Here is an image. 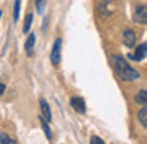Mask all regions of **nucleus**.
<instances>
[{
    "label": "nucleus",
    "mask_w": 147,
    "mask_h": 144,
    "mask_svg": "<svg viewBox=\"0 0 147 144\" xmlns=\"http://www.w3.org/2000/svg\"><path fill=\"white\" fill-rule=\"evenodd\" d=\"M45 8H46V0H36V11L40 14L45 11Z\"/></svg>",
    "instance_id": "2eb2a0df"
},
{
    "label": "nucleus",
    "mask_w": 147,
    "mask_h": 144,
    "mask_svg": "<svg viewBox=\"0 0 147 144\" xmlns=\"http://www.w3.org/2000/svg\"><path fill=\"white\" fill-rule=\"evenodd\" d=\"M0 144H18V143L11 136H8L7 133H2L0 135Z\"/></svg>",
    "instance_id": "9b49d317"
},
{
    "label": "nucleus",
    "mask_w": 147,
    "mask_h": 144,
    "mask_svg": "<svg viewBox=\"0 0 147 144\" xmlns=\"http://www.w3.org/2000/svg\"><path fill=\"white\" fill-rule=\"evenodd\" d=\"M2 14H3V13H2V11H0V18H2Z\"/></svg>",
    "instance_id": "a211bd4d"
},
{
    "label": "nucleus",
    "mask_w": 147,
    "mask_h": 144,
    "mask_svg": "<svg viewBox=\"0 0 147 144\" xmlns=\"http://www.w3.org/2000/svg\"><path fill=\"white\" fill-rule=\"evenodd\" d=\"M70 105H71V108L76 112H79V114H84V112H86V101H84V98H81V97H73V98L70 100Z\"/></svg>",
    "instance_id": "20e7f679"
},
{
    "label": "nucleus",
    "mask_w": 147,
    "mask_h": 144,
    "mask_svg": "<svg viewBox=\"0 0 147 144\" xmlns=\"http://www.w3.org/2000/svg\"><path fill=\"white\" fill-rule=\"evenodd\" d=\"M32 19H33L32 13H27L26 22H24V32H26V33H29V30H30V26H32Z\"/></svg>",
    "instance_id": "ddd939ff"
},
{
    "label": "nucleus",
    "mask_w": 147,
    "mask_h": 144,
    "mask_svg": "<svg viewBox=\"0 0 147 144\" xmlns=\"http://www.w3.org/2000/svg\"><path fill=\"white\" fill-rule=\"evenodd\" d=\"M60 57H62V40L57 38L54 43V48H52V52H51V62L54 65H57L60 62Z\"/></svg>",
    "instance_id": "7ed1b4c3"
},
{
    "label": "nucleus",
    "mask_w": 147,
    "mask_h": 144,
    "mask_svg": "<svg viewBox=\"0 0 147 144\" xmlns=\"http://www.w3.org/2000/svg\"><path fill=\"white\" fill-rule=\"evenodd\" d=\"M40 108H41V117L49 124V122H51V119H52V114H51V108H49L48 101H46L45 98L40 100Z\"/></svg>",
    "instance_id": "423d86ee"
},
{
    "label": "nucleus",
    "mask_w": 147,
    "mask_h": 144,
    "mask_svg": "<svg viewBox=\"0 0 147 144\" xmlns=\"http://www.w3.org/2000/svg\"><path fill=\"white\" fill-rule=\"evenodd\" d=\"M134 100H136L138 103H141V105L147 106V90H139L138 95L134 97Z\"/></svg>",
    "instance_id": "1a4fd4ad"
},
{
    "label": "nucleus",
    "mask_w": 147,
    "mask_h": 144,
    "mask_svg": "<svg viewBox=\"0 0 147 144\" xmlns=\"http://www.w3.org/2000/svg\"><path fill=\"white\" fill-rule=\"evenodd\" d=\"M112 64H114V68L117 71V74L123 81H134L139 78V73L136 70H133L130 67V64L122 55H112Z\"/></svg>",
    "instance_id": "f257e3e1"
},
{
    "label": "nucleus",
    "mask_w": 147,
    "mask_h": 144,
    "mask_svg": "<svg viewBox=\"0 0 147 144\" xmlns=\"http://www.w3.org/2000/svg\"><path fill=\"white\" fill-rule=\"evenodd\" d=\"M133 21L138 24H147V5H138L133 11Z\"/></svg>",
    "instance_id": "f03ea898"
},
{
    "label": "nucleus",
    "mask_w": 147,
    "mask_h": 144,
    "mask_svg": "<svg viewBox=\"0 0 147 144\" xmlns=\"http://www.w3.org/2000/svg\"><path fill=\"white\" fill-rule=\"evenodd\" d=\"M123 43L128 48H133L136 45V33H134V30H131V29L125 30L123 32Z\"/></svg>",
    "instance_id": "0eeeda50"
},
{
    "label": "nucleus",
    "mask_w": 147,
    "mask_h": 144,
    "mask_svg": "<svg viewBox=\"0 0 147 144\" xmlns=\"http://www.w3.org/2000/svg\"><path fill=\"white\" fill-rule=\"evenodd\" d=\"M90 144H105V141L98 136H92L90 138Z\"/></svg>",
    "instance_id": "dca6fc26"
},
{
    "label": "nucleus",
    "mask_w": 147,
    "mask_h": 144,
    "mask_svg": "<svg viewBox=\"0 0 147 144\" xmlns=\"http://www.w3.org/2000/svg\"><path fill=\"white\" fill-rule=\"evenodd\" d=\"M144 57H147V43H142V45H139V46L136 48V51H134V54L130 55L131 60H136V62L142 60Z\"/></svg>",
    "instance_id": "39448f33"
},
{
    "label": "nucleus",
    "mask_w": 147,
    "mask_h": 144,
    "mask_svg": "<svg viewBox=\"0 0 147 144\" xmlns=\"http://www.w3.org/2000/svg\"><path fill=\"white\" fill-rule=\"evenodd\" d=\"M40 122H41V127H43V131L46 133V136H48V139H51L52 138V135H51V128H49V125H48V122L45 120L43 117H40Z\"/></svg>",
    "instance_id": "f8f14e48"
},
{
    "label": "nucleus",
    "mask_w": 147,
    "mask_h": 144,
    "mask_svg": "<svg viewBox=\"0 0 147 144\" xmlns=\"http://www.w3.org/2000/svg\"><path fill=\"white\" fill-rule=\"evenodd\" d=\"M5 89H7V87H5V84H3V82H0V97L3 95V92H5Z\"/></svg>",
    "instance_id": "f3484780"
},
{
    "label": "nucleus",
    "mask_w": 147,
    "mask_h": 144,
    "mask_svg": "<svg viewBox=\"0 0 147 144\" xmlns=\"http://www.w3.org/2000/svg\"><path fill=\"white\" fill-rule=\"evenodd\" d=\"M138 120L141 122V125H142L144 128H147V106L138 112Z\"/></svg>",
    "instance_id": "6e6552de"
},
{
    "label": "nucleus",
    "mask_w": 147,
    "mask_h": 144,
    "mask_svg": "<svg viewBox=\"0 0 147 144\" xmlns=\"http://www.w3.org/2000/svg\"><path fill=\"white\" fill-rule=\"evenodd\" d=\"M19 10H21V0H14V13H13L14 21L19 19Z\"/></svg>",
    "instance_id": "4468645a"
},
{
    "label": "nucleus",
    "mask_w": 147,
    "mask_h": 144,
    "mask_svg": "<svg viewBox=\"0 0 147 144\" xmlns=\"http://www.w3.org/2000/svg\"><path fill=\"white\" fill-rule=\"evenodd\" d=\"M33 46H35V35H33V33H30L29 38H27V41H26V51L29 52V54L32 52Z\"/></svg>",
    "instance_id": "9d476101"
}]
</instances>
